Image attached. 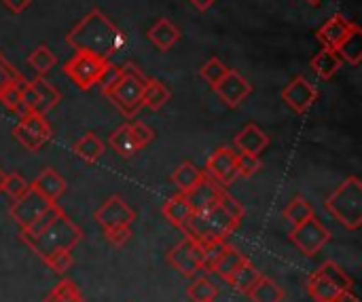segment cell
<instances>
[{
  "label": "cell",
  "mask_w": 362,
  "mask_h": 302,
  "mask_svg": "<svg viewBox=\"0 0 362 302\" xmlns=\"http://www.w3.org/2000/svg\"><path fill=\"white\" fill-rule=\"evenodd\" d=\"M339 66H341V59H339V55L335 53V49H327V47H325L322 51H318V53L312 57V68H314V72H316L320 78H325V80L333 78V76L337 74Z\"/></svg>",
  "instance_id": "cell-27"
},
{
  "label": "cell",
  "mask_w": 362,
  "mask_h": 302,
  "mask_svg": "<svg viewBox=\"0 0 362 302\" xmlns=\"http://www.w3.org/2000/svg\"><path fill=\"white\" fill-rule=\"evenodd\" d=\"M121 76V66H112V64H108L106 66V70L102 72V76H100V80H98V85H102V93L106 91V89H110L115 83H117V78Z\"/></svg>",
  "instance_id": "cell-46"
},
{
  "label": "cell",
  "mask_w": 362,
  "mask_h": 302,
  "mask_svg": "<svg viewBox=\"0 0 362 302\" xmlns=\"http://www.w3.org/2000/svg\"><path fill=\"white\" fill-rule=\"evenodd\" d=\"M187 294L193 302H212L218 296V288L216 284H212L210 279L206 277H199L195 279L189 288H187Z\"/></svg>",
  "instance_id": "cell-37"
},
{
  "label": "cell",
  "mask_w": 362,
  "mask_h": 302,
  "mask_svg": "<svg viewBox=\"0 0 362 302\" xmlns=\"http://www.w3.org/2000/svg\"><path fill=\"white\" fill-rule=\"evenodd\" d=\"M350 28H352V21L337 13V15H333V17L316 32V36H318V40H320L322 47L335 49V47L344 40V36L348 34Z\"/></svg>",
  "instance_id": "cell-19"
},
{
  "label": "cell",
  "mask_w": 362,
  "mask_h": 302,
  "mask_svg": "<svg viewBox=\"0 0 362 302\" xmlns=\"http://www.w3.org/2000/svg\"><path fill=\"white\" fill-rule=\"evenodd\" d=\"M146 85V76L134 64L121 66V76L117 83L104 91V95L121 110L125 119H134L142 108V91Z\"/></svg>",
  "instance_id": "cell-5"
},
{
  "label": "cell",
  "mask_w": 362,
  "mask_h": 302,
  "mask_svg": "<svg viewBox=\"0 0 362 302\" xmlns=\"http://www.w3.org/2000/svg\"><path fill=\"white\" fill-rule=\"evenodd\" d=\"M227 241H214L204 246V260H202V271H212L214 265L218 262V258L223 256V252L227 250Z\"/></svg>",
  "instance_id": "cell-41"
},
{
  "label": "cell",
  "mask_w": 362,
  "mask_h": 302,
  "mask_svg": "<svg viewBox=\"0 0 362 302\" xmlns=\"http://www.w3.org/2000/svg\"><path fill=\"white\" fill-rule=\"evenodd\" d=\"M261 169H263V163H261L259 157L238 152V178H252Z\"/></svg>",
  "instance_id": "cell-39"
},
{
  "label": "cell",
  "mask_w": 362,
  "mask_h": 302,
  "mask_svg": "<svg viewBox=\"0 0 362 302\" xmlns=\"http://www.w3.org/2000/svg\"><path fill=\"white\" fill-rule=\"evenodd\" d=\"M148 40L155 44V49L159 51H170L178 40H180V30L165 17H161L159 21L153 23V28L146 32Z\"/></svg>",
  "instance_id": "cell-20"
},
{
  "label": "cell",
  "mask_w": 362,
  "mask_h": 302,
  "mask_svg": "<svg viewBox=\"0 0 362 302\" xmlns=\"http://www.w3.org/2000/svg\"><path fill=\"white\" fill-rule=\"evenodd\" d=\"M308 294L312 296L314 302H335L337 296L341 294V290L335 284H331L320 271H316L308 279Z\"/></svg>",
  "instance_id": "cell-21"
},
{
  "label": "cell",
  "mask_w": 362,
  "mask_h": 302,
  "mask_svg": "<svg viewBox=\"0 0 362 302\" xmlns=\"http://www.w3.org/2000/svg\"><path fill=\"white\" fill-rule=\"evenodd\" d=\"M282 99L293 112L305 114L314 106V102L318 99V87L314 83H310L305 76H295L282 89Z\"/></svg>",
  "instance_id": "cell-13"
},
{
  "label": "cell",
  "mask_w": 362,
  "mask_h": 302,
  "mask_svg": "<svg viewBox=\"0 0 362 302\" xmlns=\"http://www.w3.org/2000/svg\"><path fill=\"white\" fill-rule=\"evenodd\" d=\"M45 302H83V294L74 282L62 279L51 288V292L45 296Z\"/></svg>",
  "instance_id": "cell-34"
},
{
  "label": "cell",
  "mask_w": 362,
  "mask_h": 302,
  "mask_svg": "<svg viewBox=\"0 0 362 302\" xmlns=\"http://www.w3.org/2000/svg\"><path fill=\"white\" fill-rule=\"evenodd\" d=\"M206 176L216 180L221 186L233 184L238 178V152L227 146L216 148L206 161Z\"/></svg>",
  "instance_id": "cell-14"
},
{
  "label": "cell",
  "mask_w": 362,
  "mask_h": 302,
  "mask_svg": "<svg viewBox=\"0 0 362 302\" xmlns=\"http://www.w3.org/2000/svg\"><path fill=\"white\" fill-rule=\"evenodd\" d=\"M66 42L76 53H89L108 61L125 44V34L100 8H91L66 34Z\"/></svg>",
  "instance_id": "cell-2"
},
{
  "label": "cell",
  "mask_w": 362,
  "mask_h": 302,
  "mask_svg": "<svg viewBox=\"0 0 362 302\" xmlns=\"http://www.w3.org/2000/svg\"><path fill=\"white\" fill-rule=\"evenodd\" d=\"M4 178H6V174L0 169V193H2V186H4Z\"/></svg>",
  "instance_id": "cell-51"
},
{
  "label": "cell",
  "mask_w": 362,
  "mask_h": 302,
  "mask_svg": "<svg viewBox=\"0 0 362 302\" xmlns=\"http://www.w3.org/2000/svg\"><path fill=\"white\" fill-rule=\"evenodd\" d=\"M202 260L204 248L191 237H185L168 252V265L185 277H195L197 273H202Z\"/></svg>",
  "instance_id": "cell-9"
},
{
  "label": "cell",
  "mask_w": 362,
  "mask_h": 302,
  "mask_svg": "<svg viewBox=\"0 0 362 302\" xmlns=\"http://www.w3.org/2000/svg\"><path fill=\"white\" fill-rule=\"evenodd\" d=\"M51 205H53L51 201H47L38 191H34V188L30 186L19 199L13 201L8 214H11V220L19 226V231H23V229H28L34 220H38Z\"/></svg>",
  "instance_id": "cell-10"
},
{
  "label": "cell",
  "mask_w": 362,
  "mask_h": 302,
  "mask_svg": "<svg viewBox=\"0 0 362 302\" xmlns=\"http://www.w3.org/2000/svg\"><path fill=\"white\" fill-rule=\"evenodd\" d=\"M189 2H191L197 11H208L216 0H189Z\"/></svg>",
  "instance_id": "cell-49"
},
{
  "label": "cell",
  "mask_w": 362,
  "mask_h": 302,
  "mask_svg": "<svg viewBox=\"0 0 362 302\" xmlns=\"http://www.w3.org/2000/svg\"><path fill=\"white\" fill-rule=\"evenodd\" d=\"M227 188L221 186L216 180H212L210 176H204L199 180L197 186H193L189 193H187V201L191 205V212H206V210H212L214 205H218L223 193Z\"/></svg>",
  "instance_id": "cell-15"
},
{
  "label": "cell",
  "mask_w": 362,
  "mask_h": 302,
  "mask_svg": "<svg viewBox=\"0 0 362 302\" xmlns=\"http://www.w3.org/2000/svg\"><path fill=\"white\" fill-rule=\"evenodd\" d=\"M74 155L81 157L87 163H95L104 155V142L95 133H85L76 144H74Z\"/></svg>",
  "instance_id": "cell-30"
},
{
  "label": "cell",
  "mask_w": 362,
  "mask_h": 302,
  "mask_svg": "<svg viewBox=\"0 0 362 302\" xmlns=\"http://www.w3.org/2000/svg\"><path fill=\"white\" fill-rule=\"evenodd\" d=\"M19 237L45 262L53 254L72 252L83 241L85 233L62 212L57 203H53L38 220L19 231Z\"/></svg>",
  "instance_id": "cell-1"
},
{
  "label": "cell",
  "mask_w": 362,
  "mask_h": 302,
  "mask_svg": "<svg viewBox=\"0 0 362 302\" xmlns=\"http://www.w3.org/2000/svg\"><path fill=\"white\" fill-rule=\"evenodd\" d=\"M248 258L240 252V250H235L233 246H227V250L223 252V256L218 258V262L214 265V269H212V273H216L218 277H223V279H227L229 277V273L231 271H235L242 262H246Z\"/></svg>",
  "instance_id": "cell-33"
},
{
  "label": "cell",
  "mask_w": 362,
  "mask_h": 302,
  "mask_svg": "<svg viewBox=\"0 0 362 302\" xmlns=\"http://www.w3.org/2000/svg\"><path fill=\"white\" fill-rule=\"evenodd\" d=\"M259 277H261V273L257 271V267H255L250 260H246V262H242L235 271H231L229 277H227L225 282H227L235 292L246 294Z\"/></svg>",
  "instance_id": "cell-26"
},
{
  "label": "cell",
  "mask_w": 362,
  "mask_h": 302,
  "mask_svg": "<svg viewBox=\"0 0 362 302\" xmlns=\"http://www.w3.org/2000/svg\"><path fill=\"white\" fill-rule=\"evenodd\" d=\"M335 53L339 55L341 61L350 66H358L362 61V28L358 23H352L344 40L335 47Z\"/></svg>",
  "instance_id": "cell-18"
},
{
  "label": "cell",
  "mask_w": 362,
  "mask_h": 302,
  "mask_svg": "<svg viewBox=\"0 0 362 302\" xmlns=\"http://www.w3.org/2000/svg\"><path fill=\"white\" fill-rule=\"evenodd\" d=\"M325 210L348 231L362 226V182L356 176L346 178L325 201Z\"/></svg>",
  "instance_id": "cell-4"
},
{
  "label": "cell",
  "mask_w": 362,
  "mask_h": 302,
  "mask_svg": "<svg viewBox=\"0 0 362 302\" xmlns=\"http://www.w3.org/2000/svg\"><path fill=\"white\" fill-rule=\"evenodd\" d=\"M291 241L299 248L303 256H316L331 241V231L316 216H312L305 222L293 226Z\"/></svg>",
  "instance_id": "cell-8"
},
{
  "label": "cell",
  "mask_w": 362,
  "mask_h": 302,
  "mask_svg": "<svg viewBox=\"0 0 362 302\" xmlns=\"http://www.w3.org/2000/svg\"><path fill=\"white\" fill-rule=\"evenodd\" d=\"M104 235H106V239H108L115 248H123V246L129 241V237H132V229H129V226H125V229H115V231H106Z\"/></svg>",
  "instance_id": "cell-47"
},
{
  "label": "cell",
  "mask_w": 362,
  "mask_h": 302,
  "mask_svg": "<svg viewBox=\"0 0 362 302\" xmlns=\"http://www.w3.org/2000/svg\"><path fill=\"white\" fill-rule=\"evenodd\" d=\"M218 205L233 218V220H238V222H242L244 220V207H242V203L238 201V199H233L227 191L223 193V197H221V201H218Z\"/></svg>",
  "instance_id": "cell-44"
},
{
  "label": "cell",
  "mask_w": 362,
  "mask_h": 302,
  "mask_svg": "<svg viewBox=\"0 0 362 302\" xmlns=\"http://www.w3.org/2000/svg\"><path fill=\"white\" fill-rule=\"evenodd\" d=\"M30 188V182L25 178H21L19 174H6L4 178V186H2V193H6L13 201L19 199L25 191Z\"/></svg>",
  "instance_id": "cell-40"
},
{
  "label": "cell",
  "mask_w": 362,
  "mask_h": 302,
  "mask_svg": "<svg viewBox=\"0 0 362 302\" xmlns=\"http://www.w3.org/2000/svg\"><path fill=\"white\" fill-rule=\"evenodd\" d=\"M55 64H57V57H55V53H53L47 44L36 47V49L28 55V66H30L38 76H45Z\"/></svg>",
  "instance_id": "cell-32"
},
{
  "label": "cell",
  "mask_w": 362,
  "mask_h": 302,
  "mask_svg": "<svg viewBox=\"0 0 362 302\" xmlns=\"http://www.w3.org/2000/svg\"><path fill=\"white\" fill-rule=\"evenodd\" d=\"M212 89L229 108L242 106L248 99V95L252 93V85L238 70H231V68L227 70V74L218 83L212 85Z\"/></svg>",
  "instance_id": "cell-12"
},
{
  "label": "cell",
  "mask_w": 362,
  "mask_h": 302,
  "mask_svg": "<svg viewBox=\"0 0 362 302\" xmlns=\"http://www.w3.org/2000/svg\"><path fill=\"white\" fill-rule=\"evenodd\" d=\"M212 302H214V301H212Z\"/></svg>",
  "instance_id": "cell-53"
},
{
  "label": "cell",
  "mask_w": 362,
  "mask_h": 302,
  "mask_svg": "<svg viewBox=\"0 0 362 302\" xmlns=\"http://www.w3.org/2000/svg\"><path fill=\"white\" fill-rule=\"evenodd\" d=\"M129 131H132V135H134V140H136L140 150L146 148L155 140V131L146 123H142V121H132L129 123Z\"/></svg>",
  "instance_id": "cell-42"
},
{
  "label": "cell",
  "mask_w": 362,
  "mask_h": 302,
  "mask_svg": "<svg viewBox=\"0 0 362 302\" xmlns=\"http://www.w3.org/2000/svg\"><path fill=\"white\" fill-rule=\"evenodd\" d=\"M233 144L238 148V152H246V155H255L259 157L267 146H269V135L255 123L246 125L235 138H233Z\"/></svg>",
  "instance_id": "cell-16"
},
{
  "label": "cell",
  "mask_w": 362,
  "mask_h": 302,
  "mask_svg": "<svg viewBox=\"0 0 362 302\" xmlns=\"http://www.w3.org/2000/svg\"><path fill=\"white\" fill-rule=\"evenodd\" d=\"M30 186L34 191H38L51 203H57L62 199V195L66 193V180L55 169H51V167H47L45 171H40Z\"/></svg>",
  "instance_id": "cell-17"
},
{
  "label": "cell",
  "mask_w": 362,
  "mask_h": 302,
  "mask_svg": "<svg viewBox=\"0 0 362 302\" xmlns=\"http://www.w3.org/2000/svg\"><path fill=\"white\" fill-rule=\"evenodd\" d=\"M282 216H284V220L291 226H297V224H301V222H305L308 218L314 216V207H312V203L305 197L299 195V197H295V199L288 201V205L284 207Z\"/></svg>",
  "instance_id": "cell-31"
},
{
  "label": "cell",
  "mask_w": 362,
  "mask_h": 302,
  "mask_svg": "<svg viewBox=\"0 0 362 302\" xmlns=\"http://www.w3.org/2000/svg\"><path fill=\"white\" fill-rule=\"evenodd\" d=\"M108 144L123 159H132L140 150L138 144H136V140H134V135H132V131H129V123H125L119 129H115L112 135H110V140H108Z\"/></svg>",
  "instance_id": "cell-28"
},
{
  "label": "cell",
  "mask_w": 362,
  "mask_h": 302,
  "mask_svg": "<svg viewBox=\"0 0 362 302\" xmlns=\"http://www.w3.org/2000/svg\"><path fill=\"white\" fill-rule=\"evenodd\" d=\"M246 294H248V298H250L252 302L284 301V290H282L274 279H269V277H265V275H261V277L252 284V288H250Z\"/></svg>",
  "instance_id": "cell-23"
},
{
  "label": "cell",
  "mask_w": 362,
  "mask_h": 302,
  "mask_svg": "<svg viewBox=\"0 0 362 302\" xmlns=\"http://www.w3.org/2000/svg\"><path fill=\"white\" fill-rule=\"evenodd\" d=\"M227 66L218 59V57H210L202 68H199V74H202V78L212 87L214 83H218L225 74H227Z\"/></svg>",
  "instance_id": "cell-38"
},
{
  "label": "cell",
  "mask_w": 362,
  "mask_h": 302,
  "mask_svg": "<svg viewBox=\"0 0 362 302\" xmlns=\"http://www.w3.org/2000/svg\"><path fill=\"white\" fill-rule=\"evenodd\" d=\"M172 91L157 78H146L144 91H142V106L151 108V110H159L165 106V102L170 99Z\"/></svg>",
  "instance_id": "cell-29"
},
{
  "label": "cell",
  "mask_w": 362,
  "mask_h": 302,
  "mask_svg": "<svg viewBox=\"0 0 362 302\" xmlns=\"http://www.w3.org/2000/svg\"><path fill=\"white\" fill-rule=\"evenodd\" d=\"M2 2H4V6H6L11 13H15V15L23 13V11L32 4V0H2Z\"/></svg>",
  "instance_id": "cell-48"
},
{
  "label": "cell",
  "mask_w": 362,
  "mask_h": 302,
  "mask_svg": "<svg viewBox=\"0 0 362 302\" xmlns=\"http://www.w3.org/2000/svg\"><path fill=\"white\" fill-rule=\"evenodd\" d=\"M240 226L238 220H233L221 205H214L206 212H193L187 222L180 226L185 237L195 239L202 248L214 241H227V237Z\"/></svg>",
  "instance_id": "cell-3"
},
{
  "label": "cell",
  "mask_w": 362,
  "mask_h": 302,
  "mask_svg": "<svg viewBox=\"0 0 362 302\" xmlns=\"http://www.w3.org/2000/svg\"><path fill=\"white\" fill-rule=\"evenodd\" d=\"M204 176H206L204 169H199V167L193 165L191 161H185V163H180V165L172 171V182L178 186V191H180L182 195H187L193 186L199 184V180H202Z\"/></svg>",
  "instance_id": "cell-24"
},
{
  "label": "cell",
  "mask_w": 362,
  "mask_h": 302,
  "mask_svg": "<svg viewBox=\"0 0 362 302\" xmlns=\"http://www.w3.org/2000/svg\"><path fill=\"white\" fill-rule=\"evenodd\" d=\"M13 135L28 152H36L51 140V125L45 114L30 112L13 127Z\"/></svg>",
  "instance_id": "cell-7"
},
{
  "label": "cell",
  "mask_w": 362,
  "mask_h": 302,
  "mask_svg": "<svg viewBox=\"0 0 362 302\" xmlns=\"http://www.w3.org/2000/svg\"><path fill=\"white\" fill-rule=\"evenodd\" d=\"M95 222L102 226V231H115V229H125L132 226V222L136 220V212L129 203H125L123 197L112 195L108 197L98 210H95Z\"/></svg>",
  "instance_id": "cell-11"
},
{
  "label": "cell",
  "mask_w": 362,
  "mask_h": 302,
  "mask_svg": "<svg viewBox=\"0 0 362 302\" xmlns=\"http://www.w3.org/2000/svg\"><path fill=\"white\" fill-rule=\"evenodd\" d=\"M335 302H361V301L354 296V292H352V290H346V292H341V294L337 296V301Z\"/></svg>",
  "instance_id": "cell-50"
},
{
  "label": "cell",
  "mask_w": 362,
  "mask_h": 302,
  "mask_svg": "<svg viewBox=\"0 0 362 302\" xmlns=\"http://www.w3.org/2000/svg\"><path fill=\"white\" fill-rule=\"evenodd\" d=\"M30 85L34 87V91L38 95V112L40 114H47L62 102L59 89H55V85H51L45 76H36L34 80H30Z\"/></svg>",
  "instance_id": "cell-22"
},
{
  "label": "cell",
  "mask_w": 362,
  "mask_h": 302,
  "mask_svg": "<svg viewBox=\"0 0 362 302\" xmlns=\"http://www.w3.org/2000/svg\"><path fill=\"white\" fill-rule=\"evenodd\" d=\"M308 2H310V4H314V6H318V4H320L322 0H308Z\"/></svg>",
  "instance_id": "cell-52"
},
{
  "label": "cell",
  "mask_w": 362,
  "mask_h": 302,
  "mask_svg": "<svg viewBox=\"0 0 362 302\" xmlns=\"http://www.w3.org/2000/svg\"><path fill=\"white\" fill-rule=\"evenodd\" d=\"M28 78L23 76V74H19L15 80H11L4 89H2V93H0V104L6 108V110H11V112H15V108H17V104H19V97H21V91L28 87Z\"/></svg>",
  "instance_id": "cell-36"
},
{
  "label": "cell",
  "mask_w": 362,
  "mask_h": 302,
  "mask_svg": "<svg viewBox=\"0 0 362 302\" xmlns=\"http://www.w3.org/2000/svg\"><path fill=\"white\" fill-rule=\"evenodd\" d=\"M318 271L331 282V284H335L341 292H346V290H352V286H354V282H352V277L344 271V267L341 265H337L335 260H327V262H322L320 267H318Z\"/></svg>",
  "instance_id": "cell-35"
},
{
  "label": "cell",
  "mask_w": 362,
  "mask_h": 302,
  "mask_svg": "<svg viewBox=\"0 0 362 302\" xmlns=\"http://www.w3.org/2000/svg\"><path fill=\"white\" fill-rule=\"evenodd\" d=\"M110 61L100 59L95 55H89V53H74V57L66 61L64 72L78 89L89 91L93 85H98V80H100V76Z\"/></svg>",
  "instance_id": "cell-6"
},
{
  "label": "cell",
  "mask_w": 362,
  "mask_h": 302,
  "mask_svg": "<svg viewBox=\"0 0 362 302\" xmlns=\"http://www.w3.org/2000/svg\"><path fill=\"white\" fill-rule=\"evenodd\" d=\"M161 212H163L165 220H168L170 224H174L176 229H180V226L187 222V218L193 214V212H191V205H189V201H187V195H182V193L170 197V199L163 203V210H161Z\"/></svg>",
  "instance_id": "cell-25"
},
{
  "label": "cell",
  "mask_w": 362,
  "mask_h": 302,
  "mask_svg": "<svg viewBox=\"0 0 362 302\" xmlns=\"http://www.w3.org/2000/svg\"><path fill=\"white\" fill-rule=\"evenodd\" d=\"M72 252H59V254H53L51 258H47L45 260V265L53 271V273H57V275H64L70 267H72Z\"/></svg>",
  "instance_id": "cell-43"
},
{
  "label": "cell",
  "mask_w": 362,
  "mask_h": 302,
  "mask_svg": "<svg viewBox=\"0 0 362 302\" xmlns=\"http://www.w3.org/2000/svg\"><path fill=\"white\" fill-rule=\"evenodd\" d=\"M19 74H21V72H17V70L13 68V64L6 61V57L0 53V93H2V89H4L11 80H15Z\"/></svg>",
  "instance_id": "cell-45"
}]
</instances>
